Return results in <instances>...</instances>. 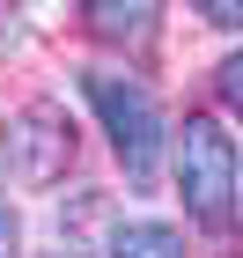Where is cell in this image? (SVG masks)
Returning a JSON list of instances; mask_svg holds the SVG:
<instances>
[{
	"label": "cell",
	"instance_id": "5b68a950",
	"mask_svg": "<svg viewBox=\"0 0 243 258\" xmlns=\"http://www.w3.org/2000/svg\"><path fill=\"white\" fill-rule=\"evenodd\" d=\"M111 258H184V236L170 221H118L111 229Z\"/></svg>",
	"mask_w": 243,
	"mask_h": 258
},
{
	"label": "cell",
	"instance_id": "52a82bcc",
	"mask_svg": "<svg viewBox=\"0 0 243 258\" xmlns=\"http://www.w3.org/2000/svg\"><path fill=\"white\" fill-rule=\"evenodd\" d=\"M0 258H22V214H15V199H0Z\"/></svg>",
	"mask_w": 243,
	"mask_h": 258
},
{
	"label": "cell",
	"instance_id": "3957f363",
	"mask_svg": "<svg viewBox=\"0 0 243 258\" xmlns=\"http://www.w3.org/2000/svg\"><path fill=\"white\" fill-rule=\"evenodd\" d=\"M66 162H74V118H66L59 103H22V111H8V125H0V177L8 184L44 192V184L66 177Z\"/></svg>",
	"mask_w": 243,
	"mask_h": 258
},
{
	"label": "cell",
	"instance_id": "277c9868",
	"mask_svg": "<svg viewBox=\"0 0 243 258\" xmlns=\"http://www.w3.org/2000/svg\"><path fill=\"white\" fill-rule=\"evenodd\" d=\"M81 22H89L103 44H147L162 15L147 8V0H140V8H111V0H89V8H81Z\"/></svg>",
	"mask_w": 243,
	"mask_h": 258
},
{
	"label": "cell",
	"instance_id": "8992f818",
	"mask_svg": "<svg viewBox=\"0 0 243 258\" xmlns=\"http://www.w3.org/2000/svg\"><path fill=\"white\" fill-rule=\"evenodd\" d=\"M214 89H221V103H228V111L243 118V52H228V59H221V74H214Z\"/></svg>",
	"mask_w": 243,
	"mask_h": 258
},
{
	"label": "cell",
	"instance_id": "7a4b0ae2",
	"mask_svg": "<svg viewBox=\"0 0 243 258\" xmlns=\"http://www.w3.org/2000/svg\"><path fill=\"white\" fill-rule=\"evenodd\" d=\"M177 192H184V214L206 221V229H221L228 207H236V140L206 111H192L177 133Z\"/></svg>",
	"mask_w": 243,
	"mask_h": 258
},
{
	"label": "cell",
	"instance_id": "9c48e42d",
	"mask_svg": "<svg viewBox=\"0 0 243 258\" xmlns=\"http://www.w3.org/2000/svg\"><path fill=\"white\" fill-rule=\"evenodd\" d=\"M59 258H81V251H59Z\"/></svg>",
	"mask_w": 243,
	"mask_h": 258
},
{
	"label": "cell",
	"instance_id": "6da1fadb",
	"mask_svg": "<svg viewBox=\"0 0 243 258\" xmlns=\"http://www.w3.org/2000/svg\"><path fill=\"white\" fill-rule=\"evenodd\" d=\"M81 89H89V103H96V118L103 133H111V155H118L125 184H155L162 170V111L155 96H147L140 81H125V74H81Z\"/></svg>",
	"mask_w": 243,
	"mask_h": 258
},
{
	"label": "cell",
	"instance_id": "ba28073f",
	"mask_svg": "<svg viewBox=\"0 0 243 258\" xmlns=\"http://www.w3.org/2000/svg\"><path fill=\"white\" fill-rule=\"evenodd\" d=\"M199 15H206V22H214V30H243V8H228V0H206Z\"/></svg>",
	"mask_w": 243,
	"mask_h": 258
}]
</instances>
